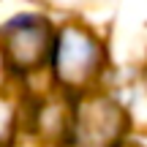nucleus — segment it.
Here are the masks:
<instances>
[{
	"label": "nucleus",
	"instance_id": "obj_2",
	"mask_svg": "<svg viewBox=\"0 0 147 147\" xmlns=\"http://www.w3.org/2000/svg\"><path fill=\"white\" fill-rule=\"evenodd\" d=\"M49 49V30L38 19H16L5 30V52L14 68H33Z\"/></svg>",
	"mask_w": 147,
	"mask_h": 147
},
{
	"label": "nucleus",
	"instance_id": "obj_3",
	"mask_svg": "<svg viewBox=\"0 0 147 147\" xmlns=\"http://www.w3.org/2000/svg\"><path fill=\"white\" fill-rule=\"evenodd\" d=\"M123 115L109 101L84 104L76 120V144L79 147H109L112 139L120 134Z\"/></svg>",
	"mask_w": 147,
	"mask_h": 147
},
{
	"label": "nucleus",
	"instance_id": "obj_1",
	"mask_svg": "<svg viewBox=\"0 0 147 147\" xmlns=\"http://www.w3.org/2000/svg\"><path fill=\"white\" fill-rule=\"evenodd\" d=\"M98 65V47L95 41L82 30H65L57 41V55H55V68L57 76L65 84H82L90 79V74Z\"/></svg>",
	"mask_w": 147,
	"mask_h": 147
},
{
	"label": "nucleus",
	"instance_id": "obj_4",
	"mask_svg": "<svg viewBox=\"0 0 147 147\" xmlns=\"http://www.w3.org/2000/svg\"><path fill=\"white\" fill-rule=\"evenodd\" d=\"M8 131H11V109L5 101H0V142L8 136Z\"/></svg>",
	"mask_w": 147,
	"mask_h": 147
}]
</instances>
